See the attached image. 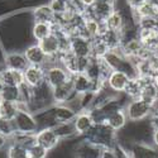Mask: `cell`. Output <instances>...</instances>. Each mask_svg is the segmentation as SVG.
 Here are the masks:
<instances>
[{
    "label": "cell",
    "mask_w": 158,
    "mask_h": 158,
    "mask_svg": "<svg viewBox=\"0 0 158 158\" xmlns=\"http://www.w3.org/2000/svg\"><path fill=\"white\" fill-rule=\"evenodd\" d=\"M35 137H37V143H39L41 146H43L49 152L55 151L60 146V143L62 142L60 139V137L56 134L55 129L52 127L41 128L35 133Z\"/></svg>",
    "instance_id": "6"
},
{
    "label": "cell",
    "mask_w": 158,
    "mask_h": 158,
    "mask_svg": "<svg viewBox=\"0 0 158 158\" xmlns=\"http://www.w3.org/2000/svg\"><path fill=\"white\" fill-rule=\"evenodd\" d=\"M0 99L11 101V102H19L24 101L23 98V90L22 86H4V89L0 93Z\"/></svg>",
    "instance_id": "23"
},
{
    "label": "cell",
    "mask_w": 158,
    "mask_h": 158,
    "mask_svg": "<svg viewBox=\"0 0 158 158\" xmlns=\"http://www.w3.org/2000/svg\"><path fill=\"white\" fill-rule=\"evenodd\" d=\"M56 134L60 137L61 140H67L73 137H77L76 129L73 125V122H66V123H58L53 127Z\"/></svg>",
    "instance_id": "24"
},
{
    "label": "cell",
    "mask_w": 158,
    "mask_h": 158,
    "mask_svg": "<svg viewBox=\"0 0 158 158\" xmlns=\"http://www.w3.org/2000/svg\"><path fill=\"white\" fill-rule=\"evenodd\" d=\"M70 51L76 57H93V43H91V39L84 35H72Z\"/></svg>",
    "instance_id": "7"
},
{
    "label": "cell",
    "mask_w": 158,
    "mask_h": 158,
    "mask_svg": "<svg viewBox=\"0 0 158 158\" xmlns=\"http://www.w3.org/2000/svg\"><path fill=\"white\" fill-rule=\"evenodd\" d=\"M4 66L8 69L25 71L29 66L23 51H8L4 55Z\"/></svg>",
    "instance_id": "11"
},
{
    "label": "cell",
    "mask_w": 158,
    "mask_h": 158,
    "mask_svg": "<svg viewBox=\"0 0 158 158\" xmlns=\"http://www.w3.org/2000/svg\"><path fill=\"white\" fill-rule=\"evenodd\" d=\"M0 78L6 86H22L24 84V73L23 71L13 70L4 67L0 70Z\"/></svg>",
    "instance_id": "19"
},
{
    "label": "cell",
    "mask_w": 158,
    "mask_h": 158,
    "mask_svg": "<svg viewBox=\"0 0 158 158\" xmlns=\"http://www.w3.org/2000/svg\"><path fill=\"white\" fill-rule=\"evenodd\" d=\"M19 111L17 102H11L0 99V118L5 119H14L17 113Z\"/></svg>",
    "instance_id": "26"
},
{
    "label": "cell",
    "mask_w": 158,
    "mask_h": 158,
    "mask_svg": "<svg viewBox=\"0 0 158 158\" xmlns=\"http://www.w3.org/2000/svg\"><path fill=\"white\" fill-rule=\"evenodd\" d=\"M157 105H158V104H157Z\"/></svg>",
    "instance_id": "40"
},
{
    "label": "cell",
    "mask_w": 158,
    "mask_h": 158,
    "mask_svg": "<svg viewBox=\"0 0 158 158\" xmlns=\"http://www.w3.org/2000/svg\"><path fill=\"white\" fill-rule=\"evenodd\" d=\"M129 151L131 158H158V148L153 144L133 143Z\"/></svg>",
    "instance_id": "17"
},
{
    "label": "cell",
    "mask_w": 158,
    "mask_h": 158,
    "mask_svg": "<svg viewBox=\"0 0 158 158\" xmlns=\"http://www.w3.org/2000/svg\"><path fill=\"white\" fill-rule=\"evenodd\" d=\"M49 111L56 124L73 122L77 115V113L67 104H53L52 106H49Z\"/></svg>",
    "instance_id": "10"
},
{
    "label": "cell",
    "mask_w": 158,
    "mask_h": 158,
    "mask_svg": "<svg viewBox=\"0 0 158 158\" xmlns=\"http://www.w3.org/2000/svg\"><path fill=\"white\" fill-rule=\"evenodd\" d=\"M146 0H125V3L128 4V6L129 8H131V9H135V8H138L140 4H143Z\"/></svg>",
    "instance_id": "33"
},
{
    "label": "cell",
    "mask_w": 158,
    "mask_h": 158,
    "mask_svg": "<svg viewBox=\"0 0 158 158\" xmlns=\"http://www.w3.org/2000/svg\"><path fill=\"white\" fill-rule=\"evenodd\" d=\"M101 2H106V3H109V4H113L114 6H115V4H116V0H101Z\"/></svg>",
    "instance_id": "39"
},
{
    "label": "cell",
    "mask_w": 158,
    "mask_h": 158,
    "mask_svg": "<svg viewBox=\"0 0 158 158\" xmlns=\"http://www.w3.org/2000/svg\"><path fill=\"white\" fill-rule=\"evenodd\" d=\"M38 43L42 47L44 53L48 56V60L51 62H58V55L61 53V43L60 37L56 33H52L51 35H48Z\"/></svg>",
    "instance_id": "9"
},
{
    "label": "cell",
    "mask_w": 158,
    "mask_h": 158,
    "mask_svg": "<svg viewBox=\"0 0 158 158\" xmlns=\"http://www.w3.org/2000/svg\"><path fill=\"white\" fill-rule=\"evenodd\" d=\"M105 24L106 27L111 31H116V32H122L123 28H124V19H123V15L119 10H114L111 14L109 15V18L105 20Z\"/></svg>",
    "instance_id": "27"
},
{
    "label": "cell",
    "mask_w": 158,
    "mask_h": 158,
    "mask_svg": "<svg viewBox=\"0 0 158 158\" xmlns=\"http://www.w3.org/2000/svg\"><path fill=\"white\" fill-rule=\"evenodd\" d=\"M115 158H131V154H130V151L127 149L125 147H123L122 144L116 143L115 146L111 148Z\"/></svg>",
    "instance_id": "32"
},
{
    "label": "cell",
    "mask_w": 158,
    "mask_h": 158,
    "mask_svg": "<svg viewBox=\"0 0 158 158\" xmlns=\"http://www.w3.org/2000/svg\"><path fill=\"white\" fill-rule=\"evenodd\" d=\"M101 158H115L111 148H105L102 151V154H101Z\"/></svg>",
    "instance_id": "34"
},
{
    "label": "cell",
    "mask_w": 158,
    "mask_h": 158,
    "mask_svg": "<svg viewBox=\"0 0 158 158\" xmlns=\"http://www.w3.org/2000/svg\"><path fill=\"white\" fill-rule=\"evenodd\" d=\"M73 125L76 129L77 137H84L94 125V120L91 118L89 110H82L77 113L76 118L73 119Z\"/></svg>",
    "instance_id": "15"
},
{
    "label": "cell",
    "mask_w": 158,
    "mask_h": 158,
    "mask_svg": "<svg viewBox=\"0 0 158 158\" xmlns=\"http://www.w3.org/2000/svg\"><path fill=\"white\" fill-rule=\"evenodd\" d=\"M128 116H127V113H125V109H119V110H116L114 113H111L110 115H108L106 118V123L110 128H113L114 130L116 131H119L122 130L127 124H128Z\"/></svg>",
    "instance_id": "21"
},
{
    "label": "cell",
    "mask_w": 158,
    "mask_h": 158,
    "mask_svg": "<svg viewBox=\"0 0 158 158\" xmlns=\"http://www.w3.org/2000/svg\"><path fill=\"white\" fill-rule=\"evenodd\" d=\"M76 95L77 94L75 93V89H73L71 78L67 82H64L60 86L52 87V96H53L55 104H66V102H69L71 99H73Z\"/></svg>",
    "instance_id": "13"
},
{
    "label": "cell",
    "mask_w": 158,
    "mask_h": 158,
    "mask_svg": "<svg viewBox=\"0 0 158 158\" xmlns=\"http://www.w3.org/2000/svg\"><path fill=\"white\" fill-rule=\"evenodd\" d=\"M57 15L51 8L49 4H41L34 6L32 10V19L33 22H44V23H53L56 20Z\"/></svg>",
    "instance_id": "18"
},
{
    "label": "cell",
    "mask_w": 158,
    "mask_h": 158,
    "mask_svg": "<svg viewBox=\"0 0 158 158\" xmlns=\"http://www.w3.org/2000/svg\"><path fill=\"white\" fill-rule=\"evenodd\" d=\"M28 153L31 158H48L49 151H47L39 143H34L32 147L28 148Z\"/></svg>",
    "instance_id": "30"
},
{
    "label": "cell",
    "mask_w": 158,
    "mask_h": 158,
    "mask_svg": "<svg viewBox=\"0 0 158 158\" xmlns=\"http://www.w3.org/2000/svg\"><path fill=\"white\" fill-rule=\"evenodd\" d=\"M153 108L154 106L142 99H130L124 109L129 122H140L148 119L153 111Z\"/></svg>",
    "instance_id": "2"
},
{
    "label": "cell",
    "mask_w": 158,
    "mask_h": 158,
    "mask_svg": "<svg viewBox=\"0 0 158 158\" xmlns=\"http://www.w3.org/2000/svg\"><path fill=\"white\" fill-rule=\"evenodd\" d=\"M6 158H29L28 148L9 140L6 147Z\"/></svg>",
    "instance_id": "25"
},
{
    "label": "cell",
    "mask_w": 158,
    "mask_h": 158,
    "mask_svg": "<svg viewBox=\"0 0 158 158\" xmlns=\"http://www.w3.org/2000/svg\"><path fill=\"white\" fill-rule=\"evenodd\" d=\"M152 144L158 148V129L153 130V137H152Z\"/></svg>",
    "instance_id": "36"
},
{
    "label": "cell",
    "mask_w": 158,
    "mask_h": 158,
    "mask_svg": "<svg viewBox=\"0 0 158 158\" xmlns=\"http://www.w3.org/2000/svg\"><path fill=\"white\" fill-rule=\"evenodd\" d=\"M13 120H14V124L17 128V133L34 134L41 129L37 122L35 115L28 110H19Z\"/></svg>",
    "instance_id": "3"
},
{
    "label": "cell",
    "mask_w": 158,
    "mask_h": 158,
    "mask_svg": "<svg viewBox=\"0 0 158 158\" xmlns=\"http://www.w3.org/2000/svg\"><path fill=\"white\" fill-rule=\"evenodd\" d=\"M147 3H149V4H152L153 6H156V8H158V0H146Z\"/></svg>",
    "instance_id": "38"
},
{
    "label": "cell",
    "mask_w": 158,
    "mask_h": 158,
    "mask_svg": "<svg viewBox=\"0 0 158 158\" xmlns=\"http://www.w3.org/2000/svg\"><path fill=\"white\" fill-rule=\"evenodd\" d=\"M82 138L104 149L113 148L118 143V131L110 128L106 123H99V124H94L93 128Z\"/></svg>",
    "instance_id": "1"
},
{
    "label": "cell",
    "mask_w": 158,
    "mask_h": 158,
    "mask_svg": "<svg viewBox=\"0 0 158 158\" xmlns=\"http://www.w3.org/2000/svg\"><path fill=\"white\" fill-rule=\"evenodd\" d=\"M52 33H53V31H52L51 23H44V22H33L32 23L31 35L37 43L43 41L44 38H47Z\"/></svg>",
    "instance_id": "20"
},
{
    "label": "cell",
    "mask_w": 158,
    "mask_h": 158,
    "mask_svg": "<svg viewBox=\"0 0 158 158\" xmlns=\"http://www.w3.org/2000/svg\"><path fill=\"white\" fill-rule=\"evenodd\" d=\"M81 2H82V4H84L86 8H91V6H93V5L98 2V0H81Z\"/></svg>",
    "instance_id": "37"
},
{
    "label": "cell",
    "mask_w": 158,
    "mask_h": 158,
    "mask_svg": "<svg viewBox=\"0 0 158 158\" xmlns=\"http://www.w3.org/2000/svg\"><path fill=\"white\" fill-rule=\"evenodd\" d=\"M129 78L130 77L122 71H111V73L106 78V85L114 93L122 94V93H124V89L129 81Z\"/></svg>",
    "instance_id": "16"
},
{
    "label": "cell",
    "mask_w": 158,
    "mask_h": 158,
    "mask_svg": "<svg viewBox=\"0 0 158 158\" xmlns=\"http://www.w3.org/2000/svg\"><path fill=\"white\" fill-rule=\"evenodd\" d=\"M8 143H9V139H6L3 134H0V151H3L5 147H8Z\"/></svg>",
    "instance_id": "35"
},
{
    "label": "cell",
    "mask_w": 158,
    "mask_h": 158,
    "mask_svg": "<svg viewBox=\"0 0 158 158\" xmlns=\"http://www.w3.org/2000/svg\"><path fill=\"white\" fill-rule=\"evenodd\" d=\"M143 87V77H131L129 78V81L124 89V94L129 99H139L140 93Z\"/></svg>",
    "instance_id": "22"
},
{
    "label": "cell",
    "mask_w": 158,
    "mask_h": 158,
    "mask_svg": "<svg viewBox=\"0 0 158 158\" xmlns=\"http://www.w3.org/2000/svg\"><path fill=\"white\" fill-rule=\"evenodd\" d=\"M24 73V84L29 87H37L46 81V70L42 66H32L29 64Z\"/></svg>",
    "instance_id": "12"
},
{
    "label": "cell",
    "mask_w": 158,
    "mask_h": 158,
    "mask_svg": "<svg viewBox=\"0 0 158 158\" xmlns=\"http://www.w3.org/2000/svg\"><path fill=\"white\" fill-rule=\"evenodd\" d=\"M23 52H24V56L27 58L28 63L32 66H42V67H44L48 62V56L44 53L42 47L37 42L28 44L23 49Z\"/></svg>",
    "instance_id": "8"
},
{
    "label": "cell",
    "mask_w": 158,
    "mask_h": 158,
    "mask_svg": "<svg viewBox=\"0 0 158 158\" xmlns=\"http://www.w3.org/2000/svg\"><path fill=\"white\" fill-rule=\"evenodd\" d=\"M78 138H80V140L72 148L73 158H101L104 148L84 139L82 137H78Z\"/></svg>",
    "instance_id": "5"
},
{
    "label": "cell",
    "mask_w": 158,
    "mask_h": 158,
    "mask_svg": "<svg viewBox=\"0 0 158 158\" xmlns=\"http://www.w3.org/2000/svg\"><path fill=\"white\" fill-rule=\"evenodd\" d=\"M10 142H15L18 144H20V146L25 147V148H29L32 147L34 143H37V137H35V133L32 134H25V133H17L14 137H13L11 139H9Z\"/></svg>",
    "instance_id": "29"
},
{
    "label": "cell",
    "mask_w": 158,
    "mask_h": 158,
    "mask_svg": "<svg viewBox=\"0 0 158 158\" xmlns=\"http://www.w3.org/2000/svg\"><path fill=\"white\" fill-rule=\"evenodd\" d=\"M0 134H3L6 139H11L17 134V128L13 119L0 118Z\"/></svg>",
    "instance_id": "28"
},
{
    "label": "cell",
    "mask_w": 158,
    "mask_h": 158,
    "mask_svg": "<svg viewBox=\"0 0 158 158\" xmlns=\"http://www.w3.org/2000/svg\"><path fill=\"white\" fill-rule=\"evenodd\" d=\"M139 99L151 104L152 106H156L158 104V87L153 82L152 78L143 77V87H142V93H140Z\"/></svg>",
    "instance_id": "14"
},
{
    "label": "cell",
    "mask_w": 158,
    "mask_h": 158,
    "mask_svg": "<svg viewBox=\"0 0 158 158\" xmlns=\"http://www.w3.org/2000/svg\"><path fill=\"white\" fill-rule=\"evenodd\" d=\"M44 70H46V82L51 87L60 86L64 82H67L71 78V75L69 73V71L60 62L47 64Z\"/></svg>",
    "instance_id": "4"
},
{
    "label": "cell",
    "mask_w": 158,
    "mask_h": 158,
    "mask_svg": "<svg viewBox=\"0 0 158 158\" xmlns=\"http://www.w3.org/2000/svg\"><path fill=\"white\" fill-rule=\"evenodd\" d=\"M49 5L52 9H53V11L56 13V15H61L69 10L70 0H51Z\"/></svg>",
    "instance_id": "31"
}]
</instances>
